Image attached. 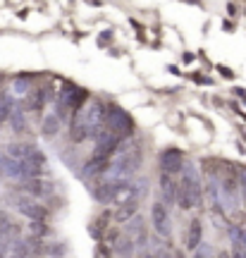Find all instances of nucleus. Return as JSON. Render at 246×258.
Masks as SVG:
<instances>
[{"label": "nucleus", "mask_w": 246, "mask_h": 258, "mask_svg": "<svg viewBox=\"0 0 246 258\" xmlns=\"http://www.w3.org/2000/svg\"><path fill=\"white\" fill-rule=\"evenodd\" d=\"M201 241H203V225H201V220L196 218V220H192L189 227H187V249L196 251L201 246Z\"/></svg>", "instance_id": "f8f14e48"}, {"label": "nucleus", "mask_w": 246, "mask_h": 258, "mask_svg": "<svg viewBox=\"0 0 246 258\" xmlns=\"http://www.w3.org/2000/svg\"><path fill=\"white\" fill-rule=\"evenodd\" d=\"M31 89H34V74H17V77H12V86H10L12 96L24 98Z\"/></svg>", "instance_id": "1a4fd4ad"}, {"label": "nucleus", "mask_w": 246, "mask_h": 258, "mask_svg": "<svg viewBox=\"0 0 246 258\" xmlns=\"http://www.w3.org/2000/svg\"><path fill=\"white\" fill-rule=\"evenodd\" d=\"M112 249V256L115 258H134L137 253V246H134V239L127 237V234H119V239L110 246Z\"/></svg>", "instance_id": "9d476101"}, {"label": "nucleus", "mask_w": 246, "mask_h": 258, "mask_svg": "<svg viewBox=\"0 0 246 258\" xmlns=\"http://www.w3.org/2000/svg\"><path fill=\"white\" fill-rule=\"evenodd\" d=\"M182 179H179V186H182L184 191L189 194L194 199V203L199 206L203 201V182H201V175H199V167L194 165V163H187L184 160V167H182Z\"/></svg>", "instance_id": "f03ea898"}, {"label": "nucleus", "mask_w": 246, "mask_h": 258, "mask_svg": "<svg viewBox=\"0 0 246 258\" xmlns=\"http://www.w3.org/2000/svg\"><path fill=\"white\" fill-rule=\"evenodd\" d=\"M10 258H12V256H10Z\"/></svg>", "instance_id": "72a5a7b5"}, {"label": "nucleus", "mask_w": 246, "mask_h": 258, "mask_svg": "<svg viewBox=\"0 0 246 258\" xmlns=\"http://www.w3.org/2000/svg\"><path fill=\"white\" fill-rule=\"evenodd\" d=\"M220 194H222V199L227 201L229 208H237L239 199H241V194H239V177H237V172H229V175L222 177V182H220Z\"/></svg>", "instance_id": "423d86ee"}, {"label": "nucleus", "mask_w": 246, "mask_h": 258, "mask_svg": "<svg viewBox=\"0 0 246 258\" xmlns=\"http://www.w3.org/2000/svg\"><path fill=\"white\" fill-rule=\"evenodd\" d=\"M108 165H110V160L91 156L82 165V170H79V179H82V182H86V184H91V182H96V179H103V177H105V172H108Z\"/></svg>", "instance_id": "20e7f679"}, {"label": "nucleus", "mask_w": 246, "mask_h": 258, "mask_svg": "<svg viewBox=\"0 0 246 258\" xmlns=\"http://www.w3.org/2000/svg\"><path fill=\"white\" fill-rule=\"evenodd\" d=\"M177 182H174L172 175H160V194H163V199L167 206H174V199H177Z\"/></svg>", "instance_id": "ddd939ff"}, {"label": "nucleus", "mask_w": 246, "mask_h": 258, "mask_svg": "<svg viewBox=\"0 0 246 258\" xmlns=\"http://www.w3.org/2000/svg\"><path fill=\"white\" fill-rule=\"evenodd\" d=\"M218 72L222 74V77H227V79H234V72H232L229 67H218Z\"/></svg>", "instance_id": "cd10ccee"}, {"label": "nucleus", "mask_w": 246, "mask_h": 258, "mask_svg": "<svg viewBox=\"0 0 246 258\" xmlns=\"http://www.w3.org/2000/svg\"><path fill=\"white\" fill-rule=\"evenodd\" d=\"M67 253V244L65 241H46V251H43V256L48 258H65Z\"/></svg>", "instance_id": "aec40b11"}, {"label": "nucleus", "mask_w": 246, "mask_h": 258, "mask_svg": "<svg viewBox=\"0 0 246 258\" xmlns=\"http://www.w3.org/2000/svg\"><path fill=\"white\" fill-rule=\"evenodd\" d=\"M213 258H229V253H227V251H215V253H213Z\"/></svg>", "instance_id": "c85d7f7f"}, {"label": "nucleus", "mask_w": 246, "mask_h": 258, "mask_svg": "<svg viewBox=\"0 0 246 258\" xmlns=\"http://www.w3.org/2000/svg\"><path fill=\"white\" fill-rule=\"evenodd\" d=\"M22 191L27 196H31V199H48V196H53L55 186L48 179H43V177H34V179H24Z\"/></svg>", "instance_id": "0eeeda50"}, {"label": "nucleus", "mask_w": 246, "mask_h": 258, "mask_svg": "<svg viewBox=\"0 0 246 258\" xmlns=\"http://www.w3.org/2000/svg\"><path fill=\"white\" fill-rule=\"evenodd\" d=\"M24 160H31V163H36V165H43L46 167L48 158L46 153L36 146V144H24Z\"/></svg>", "instance_id": "6ab92c4d"}, {"label": "nucleus", "mask_w": 246, "mask_h": 258, "mask_svg": "<svg viewBox=\"0 0 246 258\" xmlns=\"http://www.w3.org/2000/svg\"><path fill=\"white\" fill-rule=\"evenodd\" d=\"M8 124L12 127V132H17V134H24V132H27V115H24V110L19 108V103L12 108V112H10Z\"/></svg>", "instance_id": "2eb2a0df"}, {"label": "nucleus", "mask_w": 246, "mask_h": 258, "mask_svg": "<svg viewBox=\"0 0 246 258\" xmlns=\"http://www.w3.org/2000/svg\"><path fill=\"white\" fill-rule=\"evenodd\" d=\"M103 122H105L110 132H112L115 137H119L122 141L134 137V120H132V117L127 115V110H122L119 105H108L105 120Z\"/></svg>", "instance_id": "f257e3e1"}, {"label": "nucleus", "mask_w": 246, "mask_h": 258, "mask_svg": "<svg viewBox=\"0 0 246 258\" xmlns=\"http://www.w3.org/2000/svg\"><path fill=\"white\" fill-rule=\"evenodd\" d=\"M172 258H187V256H184V251H179V249H172Z\"/></svg>", "instance_id": "c756f323"}, {"label": "nucleus", "mask_w": 246, "mask_h": 258, "mask_svg": "<svg viewBox=\"0 0 246 258\" xmlns=\"http://www.w3.org/2000/svg\"><path fill=\"white\" fill-rule=\"evenodd\" d=\"M112 222V211H100L96 218H93L91 222H89V237L91 239H96V241H103V234H105V230H108V225Z\"/></svg>", "instance_id": "6e6552de"}, {"label": "nucleus", "mask_w": 246, "mask_h": 258, "mask_svg": "<svg viewBox=\"0 0 246 258\" xmlns=\"http://www.w3.org/2000/svg\"><path fill=\"white\" fill-rule=\"evenodd\" d=\"M141 258H153V253H144V256H141Z\"/></svg>", "instance_id": "7c9ffc66"}, {"label": "nucleus", "mask_w": 246, "mask_h": 258, "mask_svg": "<svg viewBox=\"0 0 246 258\" xmlns=\"http://www.w3.org/2000/svg\"><path fill=\"white\" fill-rule=\"evenodd\" d=\"M63 127V122L55 117V112L50 115H43V120H41V137L43 139H55L57 137V132Z\"/></svg>", "instance_id": "4468645a"}, {"label": "nucleus", "mask_w": 246, "mask_h": 258, "mask_svg": "<svg viewBox=\"0 0 246 258\" xmlns=\"http://www.w3.org/2000/svg\"><path fill=\"white\" fill-rule=\"evenodd\" d=\"M89 3H93V5H100V0H89Z\"/></svg>", "instance_id": "2f4dec72"}, {"label": "nucleus", "mask_w": 246, "mask_h": 258, "mask_svg": "<svg viewBox=\"0 0 246 258\" xmlns=\"http://www.w3.org/2000/svg\"><path fill=\"white\" fill-rule=\"evenodd\" d=\"M27 230H29V234H31V237H36V239H48V237L53 234L48 220H29Z\"/></svg>", "instance_id": "dca6fc26"}, {"label": "nucleus", "mask_w": 246, "mask_h": 258, "mask_svg": "<svg viewBox=\"0 0 246 258\" xmlns=\"http://www.w3.org/2000/svg\"><path fill=\"white\" fill-rule=\"evenodd\" d=\"M10 222H12L10 213H8V211H0V239H10V237H8Z\"/></svg>", "instance_id": "b1692460"}, {"label": "nucleus", "mask_w": 246, "mask_h": 258, "mask_svg": "<svg viewBox=\"0 0 246 258\" xmlns=\"http://www.w3.org/2000/svg\"><path fill=\"white\" fill-rule=\"evenodd\" d=\"M189 3H194V5H196V0H189Z\"/></svg>", "instance_id": "473e14b6"}, {"label": "nucleus", "mask_w": 246, "mask_h": 258, "mask_svg": "<svg viewBox=\"0 0 246 258\" xmlns=\"http://www.w3.org/2000/svg\"><path fill=\"white\" fill-rule=\"evenodd\" d=\"M139 213V201L134 199V201H125L119 203L117 208H115V213H112V220L117 222V225H125V222L129 220V218H134Z\"/></svg>", "instance_id": "9b49d317"}, {"label": "nucleus", "mask_w": 246, "mask_h": 258, "mask_svg": "<svg viewBox=\"0 0 246 258\" xmlns=\"http://www.w3.org/2000/svg\"><path fill=\"white\" fill-rule=\"evenodd\" d=\"M146 230V220H144V218H141V215H134V218H129L127 222H125V227H122V234H127V237H132V239H134V237H137L139 232H144Z\"/></svg>", "instance_id": "a211bd4d"}, {"label": "nucleus", "mask_w": 246, "mask_h": 258, "mask_svg": "<svg viewBox=\"0 0 246 258\" xmlns=\"http://www.w3.org/2000/svg\"><path fill=\"white\" fill-rule=\"evenodd\" d=\"M93 258H115V256H112V249H110L108 244L98 241V244H96V249H93Z\"/></svg>", "instance_id": "393cba45"}, {"label": "nucleus", "mask_w": 246, "mask_h": 258, "mask_svg": "<svg viewBox=\"0 0 246 258\" xmlns=\"http://www.w3.org/2000/svg\"><path fill=\"white\" fill-rule=\"evenodd\" d=\"M229 258H246V251L239 246V244H234V251H232V256Z\"/></svg>", "instance_id": "bb28decb"}, {"label": "nucleus", "mask_w": 246, "mask_h": 258, "mask_svg": "<svg viewBox=\"0 0 246 258\" xmlns=\"http://www.w3.org/2000/svg\"><path fill=\"white\" fill-rule=\"evenodd\" d=\"M174 203L182 208V211H192V208H196V203H194V199L189 196V194L184 191L182 186H177V199H174Z\"/></svg>", "instance_id": "412c9836"}, {"label": "nucleus", "mask_w": 246, "mask_h": 258, "mask_svg": "<svg viewBox=\"0 0 246 258\" xmlns=\"http://www.w3.org/2000/svg\"><path fill=\"white\" fill-rule=\"evenodd\" d=\"M151 222H153L155 232L160 234V237H172V220H170V211H167V206L160 201H155L151 206Z\"/></svg>", "instance_id": "7ed1b4c3"}, {"label": "nucleus", "mask_w": 246, "mask_h": 258, "mask_svg": "<svg viewBox=\"0 0 246 258\" xmlns=\"http://www.w3.org/2000/svg\"><path fill=\"white\" fill-rule=\"evenodd\" d=\"M158 160H160V170L165 175H179L184 167V153L179 148H165V151H160Z\"/></svg>", "instance_id": "39448f33"}, {"label": "nucleus", "mask_w": 246, "mask_h": 258, "mask_svg": "<svg viewBox=\"0 0 246 258\" xmlns=\"http://www.w3.org/2000/svg\"><path fill=\"white\" fill-rule=\"evenodd\" d=\"M5 156H10L12 160H24V144H8Z\"/></svg>", "instance_id": "5701e85b"}, {"label": "nucleus", "mask_w": 246, "mask_h": 258, "mask_svg": "<svg viewBox=\"0 0 246 258\" xmlns=\"http://www.w3.org/2000/svg\"><path fill=\"white\" fill-rule=\"evenodd\" d=\"M119 234H122V227H119L117 222H115V225H108V230H105V234H103V244L112 246V244L119 239Z\"/></svg>", "instance_id": "4be33fe9"}, {"label": "nucleus", "mask_w": 246, "mask_h": 258, "mask_svg": "<svg viewBox=\"0 0 246 258\" xmlns=\"http://www.w3.org/2000/svg\"><path fill=\"white\" fill-rule=\"evenodd\" d=\"M201 244H203V246H199V249L194 251V258H213V253H215V251H213V246H210V244H206V241H201Z\"/></svg>", "instance_id": "a878e982"}, {"label": "nucleus", "mask_w": 246, "mask_h": 258, "mask_svg": "<svg viewBox=\"0 0 246 258\" xmlns=\"http://www.w3.org/2000/svg\"><path fill=\"white\" fill-rule=\"evenodd\" d=\"M17 105V101H15V96L10 91H3L0 93V127L3 124H8V117L10 112H12V108Z\"/></svg>", "instance_id": "f3484780"}]
</instances>
